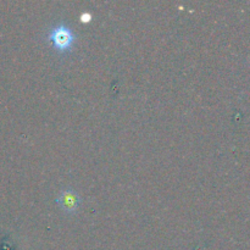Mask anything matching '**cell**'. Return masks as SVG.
Listing matches in <instances>:
<instances>
[{
    "instance_id": "obj_3",
    "label": "cell",
    "mask_w": 250,
    "mask_h": 250,
    "mask_svg": "<svg viewBox=\"0 0 250 250\" xmlns=\"http://www.w3.org/2000/svg\"><path fill=\"white\" fill-rule=\"evenodd\" d=\"M80 20H81V22H83V23H88V22L92 21V14L88 11L82 12L80 16Z\"/></svg>"
},
{
    "instance_id": "obj_1",
    "label": "cell",
    "mask_w": 250,
    "mask_h": 250,
    "mask_svg": "<svg viewBox=\"0 0 250 250\" xmlns=\"http://www.w3.org/2000/svg\"><path fill=\"white\" fill-rule=\"evenodd\" d=\"M48 38L50 39L56 50L60 51V53H66V51L71 50V48L75 44L76 34L73 33L70 27L61 23L50 29Z\"/></svg>"
},
{
    "instance_id": "obj_2",
    "label": "cell",
    "mask_w": 250,
    "mask_h": 250,
    "mask_svg": "<svg viewBox=\"0 0 250 250\" xmlns=\"http://www.w3.org/2000/svg\"><path fill=\"white\" fill-rule=\"evenodd\" d=\"M56 203L65 212L75 214L78 210V208H80L81 197L72 188H66V189L61 190L59 193L58 198H56Z\"/></svg>"
}]
</instances>
